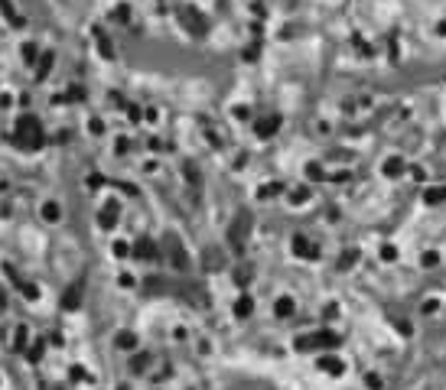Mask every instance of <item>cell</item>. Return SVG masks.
I'll return each instance as SVG.
<instances>
[{
	"label": "cell",
	"instance_id": "6da1fadb",
	"mask_svg": "<svg viewBox=\"0 0 446 390\" xmlns=\"http://www.w3.org/2000/svg\"><path fill=\"white\" fill-rule=\"evenodd\" d=\"M17 143L26 150H36L43 143V127H40L36 117H23L20 124H17Z\"/></svg>",
	"mask_w": 446,
	"mask_h": 390
},
{
	"label": "cell",
	"instance_id": "7a4b0ae2",
	"mask_svg": "<svg viewBox=\"0 0 446 390\" xmlns=\"http://www.w3.org/2000/svg\"><path fill=\"white\" fill-rule=\"evenodd\" d=\"M82 293H85V283H82V280H75V283L62 293V303H59V306H62L65 312H72V309H78V303H82Z\"/></svg>",
	"mask_w": 446,
	"mask_h": 390
},
{
	"label": "cell",
	"instance_id": "3957f363",
	"mask_svg": "<svg viewBox=\"0 0 446 390\" xmlns=\"http://www.w3.org/2000/svg\"><path fill=\"white\" fill-rule=\"evenodd\" d=\"M134 257H137V260H153V257H157V247H153L147 238H140V241L134 244Z\"/></svg>",
	"mask_w": 446,
	"mask_h": 390
},
{
	"label": "cell",
	"instance_id": "277c9868",
	"mask_svg": "<svg viewBox=\"0 0 446 390\" xmlns=\"http://www.w3.org/2000/svg\"><path fill=\"white\" fill-rule=\"evenodd\" d=\"M98 222H101V228H114V222H117V205L111 202L101 215H98Z\"/></svg>",
	"mask_w": 446,
	"mask_h": 390
},
{
	"label": "cell",
	"instance_id": "5b68a950",
	"mask_svg": "<svg viewBox=\"0 0 446 390\" xmlns=\"http://www.w3.org/2000/svg\"><path fill=\"white\" fill-rule=\"evenodd\" d=\"M43 218H46V222H55V218H59V209H55V205H46V209H43Z\"/></svg>",
	"mask_w": 446,
	"mask_h": 390
},
{
	"label": "cell",
	"instance_id": "8992f818",
	"mask_svg": "<svg viewBox=\"0 0 446 390\" xmlns=\"http://www.w3.org/2000/svg\"><path fill=\"white\" fill-rule=\"evenodd\" d=\"M117 348H134V335H121L117 338Z\"/></svg>",
	"mask_w": 446,
	"mask_h": 390
},
{
	"label": "cell",
	"instance_id": "52a82bcc",
	"mask_svg": "<svg viewBox=\"0 0 446 390\" xmlns=\"http://www.w3.org/2000/svg\"><path fill=\"white\" fill-rule=\"evenodd\" d=\"M40 355H43V342H36V345L30 348V358L33 361H40Z\"/></svg>",
	"mask_w": 446,
	"mask_h": 390
},
{
	"label": "cell",
	"instance_id": "ba28073f",
	"mask_svg": "<svg viewBox=\"0 0 446 390\" xmlns=\"http://www.w3.org/2000/svg\"><path fill=\"white\" fill-rule=\"evenodd\" d=\"M114 254H117V257H124V254H128V244L117 241V244H114Z\"/></svg>",
	"mask_w": 446,
	"mask_h": 390
}]
</instances>
